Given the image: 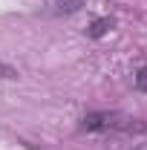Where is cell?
<instances>
[{
  "instance_id": "2",
  "label": "cell",
  "mask_w": 147,
  "mask_h": 150,
  "mask_svg": "<svg viewBox=\"0 0 147 150\" xmlns=\"http://www.w3.org/2000/svg\"><path fill=\"white\" fill-rule=\"evenodd\" d=\"M107 29H112V20H110V18H98L95 23H92L90 35H92V38H101L104 32H107Z\"/></svg>"
},
{
  "instance_id": "5",
  "label": "cell",
  "mask_w": 147,
  "mask_h": 150,
  "mask_svg": "<svg viewBox=\"0 0 147 150\" xmlns=\"http://www.w3.org/2000/svg\"><path fill=\"white\" fill-rule=\"evenodd\" d=\"M133 150H147V142H144V144H136Z\"/></svg>"
},
{
  "instance_id": "4",
  "label": "cell",
  "mask_w": 147,
  "mask_h": 150,
  "mask_svg": "<svg viewBox=\"0 0 147 150\" xmlns=\"http://www.w3.org/2000/svg\"><path fill=\"white\" fill-rule=\"evenodd\" d=\"M58 3H61V9H66V12H75V9L84 6V0H58Z\"/></svg>"
},
{
  "instance_id": "3",
  "label": "cell",
  "mask_w": 147,
  "mask_h": 150,
  "mask_svg": "<svg viewBox=\"0 0 147 150\" xmlns=\"http://www.w3.org/2000/svg\"><path fill=\"white\" fill-rule=\"evenodd\" d=\"M136 90H139V93H147V67H141V69L136 72Z\"/></svg>"
},
{
  "instance_id": "1",
  "label": "cell",
  "mask_w": 147,
  "mask_h": 150,
  "mask_svg": "<svg viewBox=\"0 0 147 150\" xmlns=\"http://www.w3.org/2000/svg\"><path fill=\"white\" fill-rule=\"evenodd\" d=\"M78 130L81 133H144L147 124L141 118H133L127 112H115V110H95L90 115H84L81 118V124H78Z\"/></svg>"
}]
</instances>
